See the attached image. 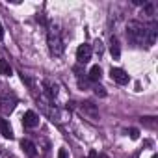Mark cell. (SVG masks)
I'll use <instances>...</instances> for the list:
<instances>
[{
  "label": "cell",
  "instance_id": "6da1fadb",
  "mask_svg": "<svg viewBox=\"0 0 158 158\" xmlns=\"http://www.w3.org/2000/svg\"><path fill=\"white\" fill-rule=\"evenodd\" d=\"M47 43H48V50H50V54H52V56H61V54H63L65 45H63V37H61L60 26H56V24L48 26Z\"/></svg>",
  "mask_w": 158,
  "mask_h": 158
},
{
  "label": "cell",
  "instance_id": "7a4b0ae2",
  "mask_svg": "<svg viewBox=\"0 0 158 158\" xmlns=\"http://www.w3.org/2000/svg\"><path fill=\"white\" fill-rule=\"evenodd\" d=\"M127 37L134 45H143L147 41V26H143L139 21H130L127 24Z\"/></svg>",
  "mask_w": 158,
  "mask_h": 158
},
{
  "label": "cell",
  "instance_id": "3957f363",
  "mask_svg": "<svg viewBox=\"0 0 158 158\" xmlns=\"http://www.w3.org/2000/svg\"><path fill=\"white\" fill-rule=\"evenodd\" d=\"M15 104H17V99L13 95H10V93H2V95H0V112L11 114Z\"/></svg>",
  "mask_w": 158,
  "mask_h": 158
},
{
  "label": "cell",
  "instance_id": "277c9868",
  "mask_svg": "<svg viewBox=\"0 0 158 158\" xmlns=\"http://www.w3.org/2000/svg\"><path fill=\"white\" fill-rule=\"evenodd\" d=\"M91 54H93V48H91V45H80L76 48V60H78V63H88L89 60H91Z\"/></svg>",
  "mask_w": 158,
  "mask_h": 158
},
{
  "label": "cell",
  "instance_id": "5b68a950",
  "mask_svg": "<svg viewBox=\"0 0 158 158\" xmlns=\"http://www.w3.org/2000/svg\"><path fill=\"white\" fill-rule=\"evenodd\" d=\"M110 76H112L114 82H117V84H121V86L128 84V80H130V76H128L123 69H119V67H112V69H110Z\"/></svg>",
  "mask_w": 158,
  "mask_h": 158
},
{
  "label": "cell",
  "instance_id": "8992f818",
  "mask_svg": "<svg viewBox=\"0 0 158 158\" xmlns=\"http://www.w3.org/2000/svg\"><path fill=\"white\" fill-rule=\"evenodd\" d=\"M23 125H24L26 128H34V127H37V125H39V115H37L35 112L28 110V112L23 115Z\"/></svg>",
  "mask_w": 158,
  "mask_h": 158
},
{
  "label": "cell",
  "instance_id": "52a82bcc",
  "mask_svg": "<svg viewBox=\"0 0 158 158\" xmlns=\"http://www.w3.org/2000/svg\"><path fill=\"white\" fill-rule=\"evenodd\" d=\"M21 149H23L24 154L30 156V158H35V156H37V147H35L30 139H23V141H21Z\"/></svg>",
  "mask_w": 158,
  "mask_h": 158
},
{
  "label": "cell",
  "instance_id": "ba28073f",
  "mask_svg": "<svg viewBox=\"0 0 158 158\" xmlns=\"http://www.w3.org/2000/svg\"><path fill=\"white\" fill-rule=\"evenodd\" d=\"M0 134H2L4 138H8V139H11V138H13L11 127H10V123H8L4 117H0Z\"/></svg>",
  "mask_w": 158,
  "mask_h": 158
},
{
  "label": "cell",
  "instance_id": "9c48e42d",
  "mask_svg": "<svg viewBox=\"0 0 158 158\" xmlns=\"http://www.w3.org/2000/svg\"><path fill=\"white\" fill-rule=\"evenodd\" d=\"M110 52H112V56L117 60L119 56H121V47H119V39L115 37V35H112L110 37Z\"/></svg>",
  "mask_w": 158,
  "mask_h": 158
},
{
  "label": "cell",
  "instance_id": "30bf717a",
  "mask_svg": "<svg viewBox=\"0 0 158 158\" xmlns=\"http://www.w3.org/2000/svg\"><path fill=\"white\" fill-rule=\"evenodd\" d=\"M82 112H86L93 121L99 117V110L95 108V104H93V102H84V104H82Z\"/></svg>",
  "mask_w": 158,
  "mask_h": 158
},
{
  "label": "cell",
  "instance_id": "8fae6325",
  "mask_svg": "<svg viewBox=\"0 0 158 158\" xmlns=\"http://www.w3.org/2000/svg\"><path fill=\"white\" fill-rule=\"evenodd\" d=\"M101 76H102V71H101V67L99 65H93L91 69H89V74H88V78L91 82H99L101 80Z\"/></svg>",
  "mask_w": 158,
  "mask_h": 158
},
{
  "label": "cell",
  "instance_id": "7c38bea8",
  "mask_svg": "<svg viewBox=\"0 0 158 158\" xmlns=\"http://www.w3.org/2000/svg\"><path fill=\"white\" fill-rule=\"evenodd\" d=\"M43 88H45V91H47V95L52 99V97H56V93H58V89H56V84H52V82H48V80H45L43 82Z\"/></svg>",
  "mask_w": 158,
  "mask_h": 158
},
{
  "label": "cell",
  "instance_id": "4fadbf2b",
  "mask_svg": "<svg viewBox=\"0 0 158 158\" xmlns=\"http://www.w3.org/2000/svg\"><path fill=\"white\" fill-rule=\"evenodd\" d=\"M11 65L6 61V60H0V74H4V76H11Z\"/></svg>",
  "mask_w": 158,
  "mask_h": 158
},
{
  "label": "cell",
  "instance_id": "5bb4252c",
  "mask_svg": "<svg viewBox=\"0 0 158 158\" xmlns=\"http://www.w3.org/2000/svg\"><path fill=\"white\" fill-rule=\"evenodd\" d=\"M95 95H99V97H106L104 88H102V86H95Z\"/></svg>",
  "mask_w": 158,
  "mask_h": 158
},
{
  "label": "cell",
  "instance_id": "9a60e30c",
  "mask_svg": "<svg viewBox=\"0 0 158 158\" xmlns=\"http://www.w3.org/2000/svg\"><path fill=\"white\" fill-rule=\"evenodd\" d=\"M141 121H143V123H145L147 127H151V128H154V117H143Z\"/></svg>",
  "mask_w": 158,
  "mask_h": 158
},
{
  "label": "cell",
  "instance_id": "2e32d148",
  "mask_svg": "<svg viewBox=\"0 0 158 158\" xmlns=\"http://www.w3.org/2000/svg\"><path fill=\"white\" fill-rule=\"evenodd\" d=\"M143 10H145V13H147V15H154V6H152V4H145V8H143Z\"/></svg>",
  "mask_w": 158,
  "mask_h": 158
},
{
  "label": "cell",
  "instance_id": "e0dca14e",
  "mask_svg": "<svg viewBox=\"0 0 158 158\" xmlns=\"http://www.w3.org/2000/svg\"><path fill=\"white\" fill-rule=\"evenodd\" d=\"M58 158H69V152H67V149H58Z\"/></svg>",
  "mask_w": 158,
  "mask_h": 158
},
{
  "label": "cell",
  "instance_id": "ac0fdd59",
  "mask_svg": "<svg viewBox=\"0 0 158 158\" xmlns=\"http://www.w3.org/2000/svg\"><path fill=\"white\" fill-rule=\"evenodd\" d=\"M128 134H130V138H132V139H138V138H139L138 128H130V130H128Z\"/></svg>",
  "mask_w": 158,
  "mask_h": 158
},
{
  "label": "cell",
  "instance_id": "d6986e66",
  "mask_svg": "<svg viewBox=\"0 0 158 158\" xmlns=\"http://www.w3.org/2000/svg\"><path fill=\"white\" fill-rule=\"evenodd\" d=\"M95 52H97L99 56L102 54V43H101V41H97V43H95Z\"/></svg>",
  "mask_w": 158,
  "mask_h": 158
},
{
  "label": "cell",
  "instance_id": "ffe728a7",
  "mask_svg": "<svg viewBox=\"0 0 158 158\" xmlns=\"http://www.w3.org/2000/svg\"><path fill=\"white\" fill-rule=\"evenodd\" d=\"M86 158H101V154H99V152H97V151H89V152H88V156H86Z\"/></svg>",
  "mask_w": 158,
  "mask_h": 158
},
{
  "label": "cell",
  "instance_id": "44dd1931",
  "mask_svg": "<svg viewBox=\"0 0 158 158\" xmlns=\"http://www.w3.org/2000/svg\"><path fill=\"white\" fill-rule=\"evenodd\" d=\"M4 39V28H2V24H0V41Z\"/></svg>",
  "mask_w": 158,
  "mask_h": 158
},
{
  "label": "cell",
  "instance_id": "7402d4cb",
  "mask_svg": "<svg viewBox=\"0 0 158 158\" xmlns=\"http://www.w3.org/2000/svg\"><path fill=\"white\" fill-rule=\"evenodd\" d=\"M152 158H158V154H152Z\"/></svg>",
  "mask_w": 158,
  "mask_h": 158
}]
</instances>
